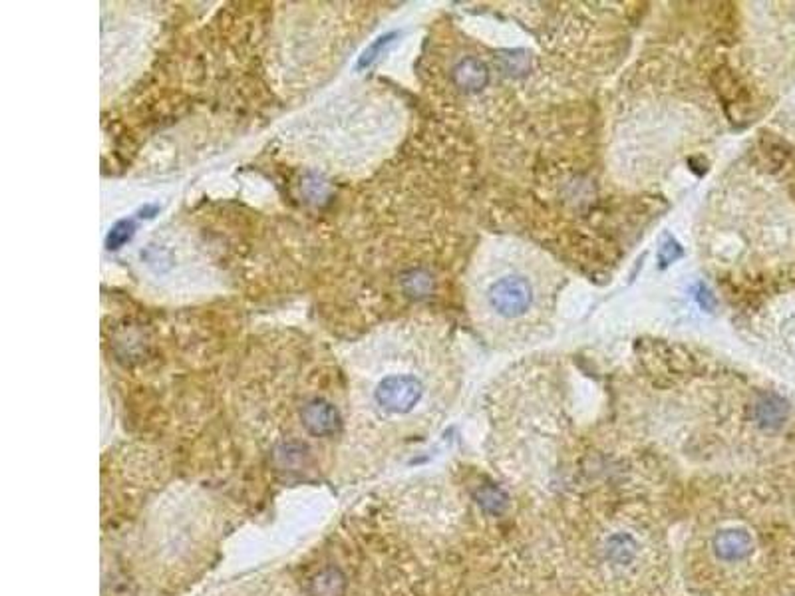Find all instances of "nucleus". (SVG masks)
I'll use <instances>...</instances> for the list:
<instances>
[{"instance_id":"f257e3e1","label":"nucleus","mask_w":795,"mask_h":596,"mask_svg":"<svg viewBox=\"0 0 795 596\" xmlns=\"http://www.w3.org/2000/svg\"><path fill=\"white\" fill-rule=\"evenodd\" d=\"M557 276L547 258L513 241H493L472 276V308L493 342H527L547 322Z\"/></svg>"},{"instance_id":"0eeeda50","label":"nucleus","mask_w":795,"mask_h":596,"mask_svg":"<svg viewBox=\"0 0 795 596\" xmlns=\"http://www.w3.org/2000/svg\"><path fill=\"white\" fill-rule=\"evenodd\" d=\"M390 38H392V35L390 36H382V38H378L374 42V44L366 50V52L362 54V58H360V62H358V66L360 68H368V66H370L376 58L380 56V52L384 50V46L388 44L390 42Z\"/></svg>"},{"instance_id":"20e7f679","label":"nucleus","mask_w":795,"mask_h":596,"mask_svg":"<svg viewBox=\"0 0 795 596\" xmlns=\"http://www.w3.org/2000/svg\"><path fill=\"white\" fill-rule=\"evenodd\" d=\"M346 576L337 567H326L311 578L308 594L311 596H345Z\"/></svg>"},{"instance_id":"39448f33","label":"nucleus","mask_w":795,"mask_h":596,"mask_svg":"<svg viewBox=\"0 0 795 596\" xmlns=\"http://www.w3.org/2000/svg\"><path fill=\"white\" fill-rule=\"evenodd\" d=\"M133 233H136V225H133V221H130V219L118 221L112 226L110 233H107L106 247L110 250H118L133 237Z\"/></svg>"},{"instance_id":"f03ea898","label":"nucleus","mask_w":795,"mask_h":596,"mask_svg":"<svg viewBox=\"0 0 795 596\" xmlns=\"http://www.w3.org/2000/svg\"><path fill=\"white\" fill-rule=\"evenodd\" d=\"M425 384L414 372L384 376L374 390L376 404L390 416H408L422 404Z\"/></svg>"},{"instance_id":"423d86ee","label":"nucleus","mask_w":795,"mask_h":596,"mask_svg":"<svg viewBox=\"0 0 795 596\" xmlns=\"http://www.w3.org/2000/svg\"><path fill=\"white\" fill-rule=\"evenodd\" d=\"M305 451L306 449L303 446H298V443H287V446H282L277 451V457H279L282 467H297L303 464V459L306 456Z\"/></svg>"},{"instance_id":"7ed1b4c3","label":"nucleus","mask_w":795,"mask_h":596,"mask_svg":"<svg viewBox=\"0 0 795 596\" xmlns=\"http://www.w3.org/2000/svg\"><path fill=\"white\" fill-rule=\"evenodd\" d=\"M300 422H303L305 430L314 435V438H330L342 425L338 409L322 398L306 401L303 409H300Z\"/></svg>"}]
</instances>
